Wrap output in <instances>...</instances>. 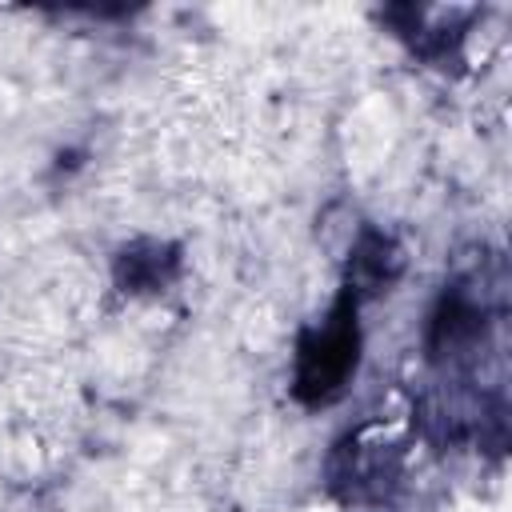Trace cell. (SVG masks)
<instances>
[{"mask_svg":"<svg viewBox=\"0 0 512 512\" xmlns=\"http://www.w3.org/2000/svg\"><path fill=\"white\" fill-rule=\"evenodd\" d=\"M112 276H116V288L128 292V296L160 292L180 276V248L168 244V240H152V236L132 240L116 252Z\"/></svg>","mask_w":512,"mask_h":512,"instance_id":"5","label":"cell"},{"mask_svg":"<svg viewBox=\"0 0 512 512\" xmlns=\"http://www.w3.org/2000/svg\"><path fill=\"white\" fill-rule=\"evenodd\" d=\"M356 296L340 292L328 320L304 328L296 340V376L292 392L304 404H328L344 392L360 364V324H356Z\"/></svg>","mask_w":512,"mask_h":512,"instance_id":"1","label":"cell"},{"mask_svg":"<svg viewBox=\"0 0 512 512\" xmlns=\"http://www.w3.org/2000/svg\"><path fill=\"white\" fill-rule=\"evenodd\" d=\"M400 472H404V452L396 436L384 424H364L332 448L328 488L340 504L364 508V504H380L396 488Z\"/></svg>","mask_w":512,"mask_h":512,"instance_id":"2","label":"cell"},{"mask_svg":"<svg viewBox=\"0 0 512 512\" xmlns=\"http://www.w3.org/2000/svg\"><path fill=\"white\" fill-rule=\"evenodd\" d=\"M488 324H492L488 320V304L472 288H464V284L444 288V296H440V304L432 312V324H428L432 360L456 364V360L472 356L488 340Z\"/></svg>","mask_w":512,"mask_h":512,"instance_id":"3","label":"cell"},{"mask_svg":"<svg viewBox=\"0 0 512 512\" xmlns=\"http://www.w3.org/2000/svg\"><path fill=\"white\" fill-rule=\"evenodd\" d=\"M400 272H404V248L396 244V236H388L380 228H360V236L348 252L344 292H352L356 300L380 296L400 280Z\"/></svg>","mask_w":512,"mask_h":512,"instance_id":"4","label":"cell"}]
</instances>
